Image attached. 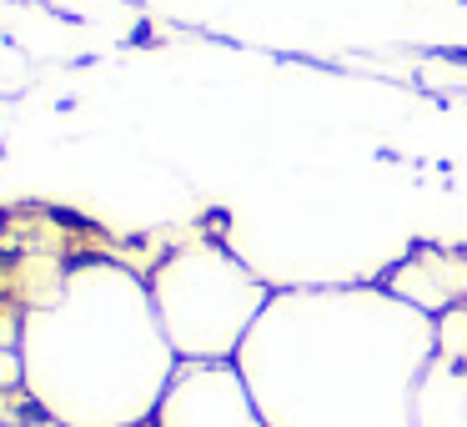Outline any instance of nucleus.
Returning <instances> with one entry per match:
<instances>
[{
  "instance_id": "nucleus-4",
  "label": "nucleus",
  "mask_w": 467,
  "mask_h": 427,
  "mask_svg": "<svg viewBox=\"0 0 467 427\" xmlns=\"http://www.w3.org/2000/svg\"><path fill=\"white\" fill-rule=\"evenodd\" d=\"M392 286L412 312H452L467 307V252H442V246H422L392 272Z\"/></svg>"
},
{
  "instance_id": "nucleus-2",
  "label": "nucleus",
  "mask_w": 467,
  "mask_h": 427,
  "mask_svg": "<svg viewBox=\"0 0 467 427\" xmlns=\"http://www.w3.org/2000/svg\"><path fill=\"white\" fill-rule=\"evenodd\" d=\"M161 332L186 362H226L262 317V286L222 246H186L151 276Z\"/></svg>"
},
{
  "instance_id": "nucleus-1",
  "label": "nucleus",
  "mask_w": 467,
  "mask_h": 427,
  "mask_svg": "<svg viewBox=\"0 0 467 427\" xmlns=\"http://www.w3.org/2000/svg\"><path fill=\"white\" fill-rule=\"evenodd\" d=\"M26 387L61 427H141L176 372L151 286L121 266H76L21 322Z\"/></svg>"
},
{
  "instance_id": "nucleus-5",
  "label": "nucleus",
  "mask_w": 467,
  "mask_h": 427,
  "mask_svg": "<svg viewBox=\"0 0 467 427\" xmlns=\"http://www.w3.org/2000/svg\"><path fill=\"white\" fill-rule=\"evenodd\" d=\"M462 427H467V412H462Z\"/></svg>"
},
{
  "instance_id": "nucleus-3",
  "label": "nucleus",
  "mask_w": 467,
  "mask_h": 427,
  "mask_svg": "<svg viewBox=\"0 0 467 427\" xmlns=\"http://www.w3.org/2000/svg\"><path fill=\"white\" fill-rule=\"evenodd\" d=\"M156 427H266L242 367L232 362H176Z\"/></svg>"
}]
</instances>
